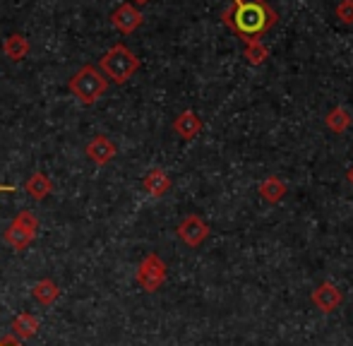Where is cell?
I'll list each match as a JSON object with an SVG mask.
<instances>
[{
	"instance_id": "cell-1",
	"label": "cell",
	"mask_w": 353,
	"mask_h": 346,
	"mask_svg": "<svg viewBox=\"0 0 353 346\" xmlns=\"http://www.w3.org/2000/svg\"><path fill=\"white\" fill-rule=\"evenodd\" d=\"M221 22L243 41L260 39L276 24V12L267 0H231V10L221 14Z\"/></svg>"
},
{
	"instance_id": "cell-2",
	"label": "cell",
	"mask_w": 353,
	"mask_h": 346,
	"mask_svg": "<svg viewBox=\"0 0 353 346\" xmlns=\"http://www.w3.org/2000/svg\"><path fill=\"white\" fill-rule=\"evenodd\" d=\"M99 70L103 72V77L116 85H125L137 70H140V58L125 46V43H113L106 53H103Z\"/></svg>"
},
{
	"instance_id": "cell-3",
	"label": "cell",
	"mask_w": 353,
	"mask_h": 346,
	"mask_svg": "<svg viewBox=\"0 0 353 346\" xmlns=\"http://www.w3.org/2000/svg\"><path fill=\"white\" fill-rule=\"evenodd\" d=\"M68 89H70V94L77 99L79 103H82V106H92V103H97L99 99L106 94L108 80L103 77V72L99 70V68L84 65L70 77Z\"/></svg>"
},
{
	"instance_id": "cell-4",
	"label": "cell",
	"mask_w": 353,
	"mask_h": 346,
	"mask_svg": "<svg viewBox=\"0 0 353 346\" xmlns=\"http://www.w3.org/2000/svg\"><path fill=\"white\" fill-rule=\"evenodd\" d=\"M37 231H39L37 214L29 210H22V212H17V216L8 224L3 238H5V243L12 245L14 250H27L29 245L34 243V238H37Z\"/></svg>"
},
{
	"instance_id": "cell-5",
	"label": "cell",
	"mask_w": 353,
	"mask_h": 346,
	"mask_svg": "<svg viewBox=\"0 0 353 346\" xmlns=\"http://www.w3.org/2000/svg\"><path fill=\"white\" fill-rule=\"evenodd\" d=\"M166 274H168L166 262L159 258L157 253H149L147 258L140 262V267H137V284H140L147 294H154V291H159L163 286Z\"/></svg>"
},
{
	"instance_id": "cell-6",
	"label": "cell",
	"mask_w": 353,
	"mask_h": 346,
	"mask_svg": "<svg viewBox=\"0 0 353 346\" xmlns=\"http://www.w3.org/2000/svg\"><path fill=\"white\" fill-rule=\"evenodd\" d=\"M178 238L190 248H200L207 238H210V224L202 216L188 214L185 219L178 224Z\"/></svg>"
},
{
	"instance_id": "cell-7",
	"label": "cell",
	"mask_w": 353,
	"mask_h": 346,
	"mask_svg": "<svg viewBox=\"0 0 353 346\" xmlns=\"http://www.w3.org/2000/svg\"><path fill=\"white\" fill-rule=\"evenodd\" d=\"M84 154H87V159L92 161V164L106 166V164H111V161L116 159L118 147L113 145L106 135H97V137H92V140L87 142V147H84Z\"/></svg>"
},
{
	"instance_id": "cell-8",
	"label": "cell",
	"mask_w": 353,
	"mask_h": 346,
	"mask_svg": "<svg viewBox=\"0 0 353 346\" xmlns=\"http://www.w3.org/2000/svg\"><path fill=\"white\" fill-rule=\"evenodd\" d=\"M142 22H144V14L132 3L118 5V8L113 10V14H111V24L121 34H132L135 29L142 27Z\"/></svg>"
},
{
	"instance_id": "cell-9",
	"label": "cell",
	"mask_w": 353,
	"mask_h": 346,
	"mask_svg": "<svg viewBox=\"0 0 353 346\" xmlns=\"http://www.w3.org/2000/svg\"><path fill=\"white\" fill-rule=\"evenodd\" d=\"M310 301H312V305H315L320 313H334L336 308L341 305V301H344V296H341V291L336 289L332 281H322L320 286H317L315 291H312V296H310Z\"/></svg>"
},
{
	"instance_id": "cell-10",
	"label": "cell",
	"mask_w": 353,
	"mask_h": 346,
	"mask_svg": "<svg viewBox=\"0 0 353 346\" xmlns=\"http://www.w3.org/2000/svg\"><path fill=\"white\" fill-rule=\"evenodd\" d=\"M173 130H176V135L181 137V140H185V142H190V140H195L197 135L202 132V121H200V116H197L195 111H183L181 116L173 121Z\"/></svg>"
},
{
	"instance_id": "cell-11",
	"label": "cell",
	"mask_w": 353,
	"mask_h": 346,
	"mask_svg": "<svg viewBox=\"0 0 353 346\" xmlns=\"http://www.w3.org/2000/svg\"><path fill=\"white\" fill-rule=\"evenodd\" d=\"M24 190H27V195L32 197V200L41 202L53 192V183H51V178H48L46 173L34 171L32 176L27 178V183H24Z\"/></svg>"
},
{
	"instance_id": "cell-12",
	"label": "cell",
	"mask_w": 353,
	"mask_h": 346,
	"mask_svg": "<svg viewBox=\"0 0 353 346\" xmlns=\"http://www.w3.org/2000/svg\"><path fill=\"white\" fill-rule=\"evenodd\" d=\"M142 187H144V192H149L152 197H163L171 190V178H168V173L163 169H152L144 176Z\"/></svg>"
},
{
	"instance_id": "cell-13",
	"label": "cell",
	"mask_w": 353,
	"mask_h": 346,
	"mask_svg": "<svg viewBox=\"0 0 353 346\" xmlns=\"http://www.w3.org/2000/svg\"><path fill=\"white\" fill-rule=\"evenodd\" d=\"M29 51H32V43H29V39L24 37V34H10L3 41V53L12 63L24 61V58L29 56Z\"/></svg>"
},
{
	"instance_id": "cell-14",
	"label": "cell",
	"mask_w": 353,
	"mask_h": 346,
	"mask_svg": "<svg viewBox=\"0 0 353 346\" xmlns=\"http://www.w3.org/2000/svg\"><path fill=\"white\" fill-rule=\"evenodd\" d=\"M12 337H17V339H32V337H37V332H39V327H41V323H39V318L37 315H32V313H19V315H14V320H12Z\"/></svg>"
},
{
	"instance_id": "cell-15",
	"label": "cell",
	"mask_w": 353,
	"mask_h": 346,
	"mask_svg": "<svg viewBox=\"0 0 353 346\" xmlns=\"http://www.w3.org/2000/svg\"><path fill=\"white\" fill-rule=\"evenodd\" d=\"M260 197L262 200H267L270 205H276V202H281L283 200V195L288 192V187H286V183L281 181L279 176H267L265 181L260 183Z\"/></svg>"
},
{
	"instance_id": "cell-16",
	"label": "cell",
	"mask_w": 353,
	"mask_h": 346,
	"mask_svg": "<svg viewBox=\"0 0 353 346\" xmlns=\"http://www.w3.org/2000/svg\"><path fill=\"white\" fill-rule=\"evenodd\" d=\"M32 298L37 301L39 305H53L58 298H61V286H58L53 279H41L34 284Z\"/></svg>"
},
{
	"instance_id": "cell-17",
	"label": "cell",
	"mask_w": 353,
	"mask_h": 346,
	"mask_svg": "<svg viewBox=\"0 0 353 346\" xmlns=\"http://www.w3.org/2000/svg\"><path fill=\"white\" fill-rule=\"evenodd\" d=\"M327 128H330L332 132H336V135L346 132L351 128V113L341 106H334L330 113H327Z\"/></svg>"
},
{
	"instance_id": "cell-18",
	"label": "cell",
	"mask_w": 353,
	"mask_h": 346,
	"mask_svg": "<svg viewBox=\"0 0 353 346\" xmlns=\"http://www.w3.org/2000/svg\"><path fill=\"white\" fill-rule=\"evenodd\" d=\"M243 43H245V61L250 65H262L270 58V48L260 39H250V41H243Z\"/></svg>"
},
{
	"instance_id": "cell-19",
	"label": "cell",
	"mask_w": 353,
	"mask_h": 346,
	"mask_svg": "<svg viewBox=\"0 0 353 346\" xmlns=\"http://www.w3.org/2000/svg\"><path fill=\"white\" fill-rule=\"evenodd\" d=\"M334 14L341 24H353V0H341V3L336 5Z\"/></svg>"
},
{
	"instance_id": "cell-20",
	"label": "cell",
	"mask_w": 353,
	"mask_h": 346,
	"mask_svg": "<svg viewBox=\"0 0 353 346\" xmlns=\"http://www.w3.org/2000/svg\"><path fill=\"white\" fill-rule=\"evenodd\" d=\"M0 346H24V344H22V339H17V337H12V334H8V337L0 339Z\"/></svg>"
},
{
	"instance_id": "cell-21",
	"label": "cell",
	"mask_w": 353,
	"mask_h": 346,
	"mask_svg": "<svg viewBox=\"0 0 353 346\" xmlns=\"http://www.w3.org/2000/svg\"><path fill=\"white\" fill-rule=\"evenodd\" d=\"M14 185H0V192H12Z\"/></svg>"
},
{
	"instance_id": "cell-22",
	"label": "cell",
	"mask_w": 353,
	"mask_h": 346,
	"mask_svg": "<svg viewBox=\"0 0 353 346\" xmlns=\"http://www.w3.org/2000/svg\"><path fill=\"white\" fill-rule=\"evenodd\" d=\"M346 176H349V183H351V185H353V166H351V169H349V173H346Z\"/></svg>"
},
{
	"instance_id": "cell-23",
	"label": "cell",
	"mask_w": 353,
	"mask_h": 346,
	"mask_svg": "<svg viewBox=\"0 0 353 346\" xmlns=\"http://www.w3.org/2000/svg\"><path fill=\"white\" fill-rule=\"evenodd\" d=\"M132 3H137V5H147L149 0H132Z\"/></svg>"
}]
</instances>
